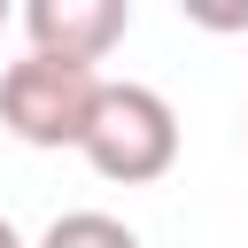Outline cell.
I'll return each mask as SVG.
<instances>
[{"label":"cell","instance_id":"6da1fadb","mask_svg":"<svg viewBox=\"0 0 248 248\" xmlns=\"http://www.w3.org/2000/svg\"><path fill=\"white\" fill-rule=\"evenodd\" d=\"M78 155L108 178V186H155L178 163V108L155 85H101V108L78 140Z\"/></svg>","mask_w":248,"mask_h":248},{"label":"cell","instance_id":"7a4b0ae2","mask_svg":"<svg viewBox=\"0 0 248 248\" xmlns=\"http://www.w3.org/2000/svg\"><path fill=\"white\" fill-rule=\"evenodd\" d=\"M101 70L85 62H54V54H23L0 70V132L23 147H78L93 108H101Z\"/></svg>","mask_w":248,"mask_h":248},{"label":"cell","instance_id":"3957f363","mask_svg":"<svg viewBox=\"0 0 248 248\" xmlns=\"http://www.w3.org/2000/svg\"><path fill=\"white\" fill-rule=\"evenodd\" d=\"M124 31H132V0H31V8H23L31 54L85 62V70H101V54H108Z\"/></svg>","mask_w":248,"mask_h":248},{"label":"cell","instance_id":"277c9868","mask_svg":"<svg viewBox=\"0 0 248 248\" xmlns=\"http://www.w3.org/2000/svg\"><path fill=\"white\" fill-rule=\"evenodd\" d=\"M39 248H140V232L124 217H108V209H62L39 232Z\"/></svg>","mask_w":248,"mask_h":248},{"label":"cell","instance_id":"5b68a950","mask_svg":"<svg viewBox=\"0 0 248 248\" xmlns=\"http://www.w3.org/2000/svg\"><path fill=\"white\" fill-rule=\"evenodd\" d=\"M0 248H23V232H16V225H8V217H0Z\"/></svg>","mask_w":248,"mask_h":248},{"label":"cell","instance_id":"8992f818","mask_svg":"<svg viewBox=\"0 0 248 248\" xmlns=\"http://www.w3.org/2000/svg\"><path fill=\"white\" fill-rule=\"evenodd\" d=\"M0 31H8V0H0Z\"/></svg>","mask_w":248,"mask_h":248}]
</instances>
